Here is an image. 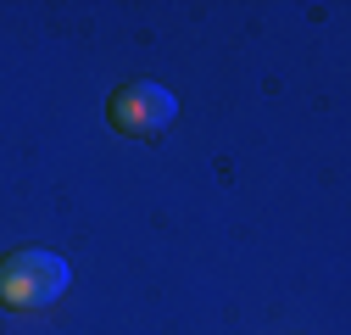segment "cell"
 I'll list each match as a JSON object with an SVG mask.
<instances>
[{
  "instance_id": "cell-1",
  "label": "cell",
  "mask_w": 351,
  "mask_h": 335,
  "mask_svg": "<svg viewBox=\"0 0 351 335\" xmlns=\"http://www.w3.org/2000/svg\"><path fill=\"white\" fill-rule=\"evenodd\" d=\"M67 290V263L56 251H12V257H0V308L6 313H39L51 308L56 297Z\"/></svg>"
},
{
  "instance_id": "cell-2",
  "label": "cell",
  "mask_w": 351,
  "mask_h": 335,
  "mask_svg": "<svg viewBox=\"0 0 351 335\" xmlns=\"http://www.w3.org/2000/svg\"><path fill=\"white\" fill-rule=\"evenodd\" d=\"M173 112H179V101H173L162 84H151V78H128L123 90L112 95V123H117L123 135H134V140L162 135L167 123H173Z\"/></svg>"
}]
</instances>
